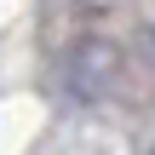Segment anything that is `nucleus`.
I'll return each instance as SVG.
<instances>
[{
  "label": "nucleus",
  "mask_w": 155,
  "mask_h": 155,
  "mask_svg": "<svg viewBox=\"0 0 155 155\" xmlns=\"http://www.w3.org/2000/svg\"><path fill=\"white\" fill-rule=\"evenodd\" d=\"M150 155H155V150H150Z\"/></svg>",
  "instance_id": "f257e3e1"
}]
</instances>
